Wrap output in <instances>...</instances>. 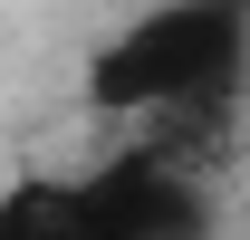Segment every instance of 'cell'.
<instances>
[{
	"mask_svg": "<svg viewBox=\"0 0 250 240\" xmlns=\"http://www.w3.org/2000/svg\"><path fill=\"white\" fill-rule=\"evenodd\" d=\"M77 192H87L96 231L106 240H212L221 231V192L202 163H183V154H164L154 135H125L96 154V173H77Z\"/></svg>",
	"mask_w": 250,
	"mask_h": 240,
	"instance_id": "cell-2",
	"label": "cell"
},
{
	"mask_svg": "<svg viewBox=\"0 0 250 240\" xmlns=\"http://www.w3.org/2000/svg\"><path fill=\"white\" fill-rule=\"evenodd\" d=\"M250 77V0H154L87 58V116L145 125L164 106L221 96Z\"/></svg>",
	"mask_w": 250,
	"mask_h": 240,
	"instance_id": "cell-1",
	"label": "cell"
},
{
	"mask_svg": "<svg viewBox=\"0 0 250 240\" xmlns=\"http://www.w3.org/2000/svg\"><path fill=\"white\" fill-rule=\"evenodd\" d=\"M0 240H106L77 173H20L0 192Z\"/></svg>",
	"mask_w": 250,
	"mask_h": 240,
	"instance_id": "cell-3",
	"label": "cell"
}]
</instances>
